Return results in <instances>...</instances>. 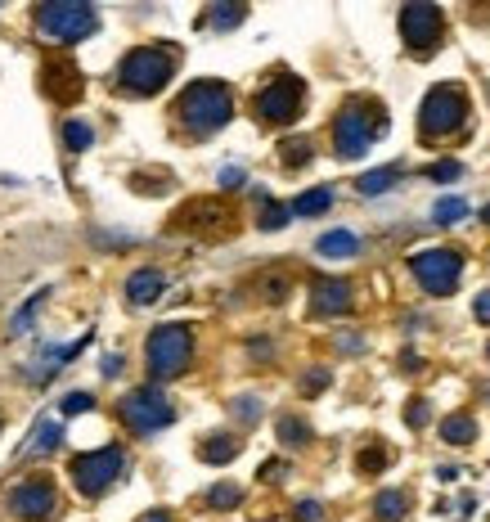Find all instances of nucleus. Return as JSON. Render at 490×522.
Wrapping results in <instances>:
<instances>
[{
    "label": "nucleus",
    "mask_w": 490,
    "mask_h": 522,
    "mask_svg": "<svg viewBox=\"0 0 490 522\" xmlns=\"http://www.w3.org/2000/svg\"><path fill=\"white\" fill-rule=\"evenodd\" d=\"M387 130V118H382V104L373 100H347L338 122H333V144L342 158H360L369 144Z\"/></svg>",
    "instance_id": "nucleus-3"
},
{
    "label": "nucleus",
    "mask_w": 490,
    "mask_h": 522,
    "mask_svg": "<svg viewBox=\"0 0 490 522\" xmlns=\"http://www.w3.org/2000/svg\"><path fill=\"white\" fill-rule=\"evenodd\" d=\"M311 306H315V315H342V311H351V284L347 279H320Z\"/></svg>",
    "instance_id": "nucleus-15"
},
{
    "label": "nucleus",
    "mask_w": 490,
    "mask_h": 522,
    "mask_svg": "<svg viewBox=\"0 0 490 522\" xmlns=\"http://www.w3.org/2000/svg\"><path fill=\"white\" fill-rule=\"evenodd\" d=\"M329 203H333V189H306L288 208H293V217H315V212H329Z\"/></svg>",
    "instance_id": "nucleus-19"
},
{
    "label": "nucleus",
    "mask_w": 490,
    "mask_h": 522,
    "mask_svg": "<svg viewBox=\"0 0 490 522\" xmlns=\"http://www.w3.org/2000/svg\"><path fill=\"white\" fill-rule=\"evenodd\" d=\"M54 446H59V428H54V423H41L27 450H41V455H45V450H54Z\"/></svg>",
    "instance_id": "nucleus-29"
},
{
    "label": "nucleus",
    "mask_w": 490,
    "mask_h": 522,
    "mask_svg": "<svg viewBox=\"0 0 490 522\" xmlns=\"http://www.w3.org/2000/svg\"><path fill=\"white\" fill-rule=\"evenodd\" d=\"M441 27H446V18L437 5H405L400 9V36L414 54H428L441 41Z\"/></svg>",
    "instance_id": "nucleus-11"
},
{
    "label": "nucleus",
    "mask_w": 490,
    "mask_h": 522,
    "mask_svg": "<svg viewBox=\"0 0 490 522\" xmlns=\"http://www.w3.org/2000/svg\"><path fill=\"white\" fill-rule=\"evenodd\" d=\"M9 509L27 522H45L54 509H59V500H54V487H50V482L32 478V482H23V487L9 491Z\"/></svg>",
    "instance_id": "nucleus-13"
},
{
    "label": "nucleus",
    "mask_w": 490,
    "mask_h": 522,
    "mask_svg": "<svg viewBox=\"0 0 490 522\" xmlns=\"http://www.w3.org/2000/svg\"><path fill=\"white\" fill-rule=\"evenodd\" d=\"M356 248H360V239H356L351 230H329V235H320V244H315L320 257H356Z\"/></svg>",
    "instance_id": "nucleus-17"
},
{
    "label": "nucleus",
    "mask_w": 490,
    "mask_h": 522,
    "mask_svg": "<svg viewBox=\"0 0 490 522\" xmlns=\"http://www.w3.org/2000/svg\"><path fill=\"white\" fill-rule=\"evenodd\" d=\"M118 414H122V423L130 432H139V437H149V432H158V428H167L171 419H176V410L167 405V396L158 388H135L122 396V405H118Z\"/></svg>",
    "instance_id": "nucleus-9"
},
{
    "label": "nucleus",
    "mask_w": 490,
    "mask_h": 522,
    "mask_svg": "<svg viewBox=\"0 0 490 522\" xmlns=\"http://www.w3.org/2000/svg\"><path fill=\"white\" fill-rule=\"evenodd\" d=\"M126 297H130V306L158 302V297H162V270H135V275L126 279Z\"/></svg>",
    "instance_id": "nucleus-16"
},
{
    "label": "nucleus",
    "mask_w": 490,
    "mask_h": 522,
    "mask_svg": "<svg viewBox=\"0 0 490 522\" xmlns=\"http://www.w3.org/2000/svg\"><path fill=\"white\" fill-rule=\"evenodd\" d=\"M279 149H283V167H302V162H311V140H283Z\"/></svg>",
    "instance_id": "nucleus-26"
},
{
    "label": "nucleus",
    "mask_w": 490,
    "mask_h": 522,
    "mask_svg": "<svg viewBox=\"0 0 490 522\" xmlns=\"http://www.w3.org/2000/svg\"><path fill=\"white\" fill-rule=\"evenodd\" d=\"M409 270H414V279L423 284V293L446 297V293H455V284H459V275H464V257H459L455 248H423V253L409 257Z\"/></svg>",
    "instance_id": "nucleus-8"
},
{
    "label": "nucleus",
    "mask_w": 490,
    "mask_h": 522,
    "mask_svg": "<svg viewBox=\"0 0 490 522\" xmlns=\"http://www.w3.org/2000/svg\"><path fill=\"white\" fill-rule=\"evenodd\" d=\"M230 113H235V100H230V91H226L221 82H194V86H185V95L176 100V118L185 122V130H194V135L221 130L230 122Z\"/></svg>",
    "instance_id": "nucleus-1"
},
{
    "label": "nucleus",
    "mask_w": 490,
    "mask_h": 522,
    "mask_svg": "<svg viewBox=\"0 0 490 522\" xmlns=\"http://www.w3.org/2000/svg\"><path fill=\"white\" fill-rule=\"evenodd\" d=\"M297 113H302V82H297V77H274V82H265V86L256 91V118H261V122L283 127V122H293Z\"/></svg>",
    "instance_id": "nucleus-10"
},
{
    "label": "nucleus",
    "mask_w": 490,
    "mask_h": 522,
    "mask_svg": "<svg viewBox=\"0 0 490 522\" xmlns=\"http://www.w3.org/2000/svg\"><path fill=\"white\" fill-rule=\"evenodd\" d=\"M279 437H283L288 446H302V441L311 437V428H306L302 419H279Z\"/></svg>",
    "instance_id": "nucleus-28"
},
{
    "label": "nucleus",
    "mask_w": 490,
    "mask_h": 522,
    "mask_svg": "<svg viewBox=\"0 0 490 522\" xmlns=\"http://www.w3.org/2000/svg\"><path fill=\"white\" fill-rule=\"evenodd\" d=\"M144 356H149V374L162 383V379H176L189 356H194V334L185 324H158L144 343Z\"/></svg>",
    "instance_id": "nucleus-4"
},
{
    "label": "nucleus",
    "mask_w": 490,
    "mask_h": 522,
    "mask_svg": "<svg viewBox=\"0 0 490 522\" xmlns=\"http://www.w3.org/2000/svg\"><path fill=\"white\" fill-rule=\"evenodd\" d=\"M91 140H95V130L86 127V122H77V118H72V122H63V144H68V149H77V153H82V149H91Z\"/></svg>",
    "instance_id": "nucleus-25"
},
{
    "label": "nucleus",
    "mask_w": 490,
    "mask_h": 522,
    "mask_svg": "<svg viewBox=\"0 0 490 522\" xmlns=\"http://www.w3.org/2000/svg\"><path fill=\"white\" fill-rule=\"evenodd\" d=\"M95 401L86 396V392H72V396H63V414H86Z\"/></svg>",
    "instance_id": "nucleus-32"
},
{
    "label": "nucleus",
    "mask_w": 490,
    "mask_h": 522,
    "mask_svg": "<svg viewBox=\"0 0 490 522\" xmlns=\"http://www.w3.org/2000/svg\"><path fill=\"white\" fill-rule=\"evenodd\" d=\"M36 27H41L45 41H77V36H91L100 27V14L91 5L59 0V5H41L36 9Z\"/></svg>",
    "instance_id": "nucleus-6"
},
{
    "label": "nucleus",
    "mask_w": 490,
    "mask_h": 522,
    "mask_svg": "<svg viewBox=\"0 0 490 522\" xmlns=\"http://www.w3.org/2000/svg\"><path fill=\"white\" fill-rule=\"evenodd\" d=\"M176 72V54L167 45H135L118 68V82H122L126 95H158Z\"/></svg>",
    "instance_id": "nucleus-2"
},
{
    "label": "nucleus",
    "mask_w": 490,
    "mask_h": 522,
    "mask_svg": "<svg viewBox=\"0 0 490 522\" xmlns=\"http://www.w3.org/2000/svg\"><path fill=\"white\" fill-rule=\"evenodd\" d=\"M482 221H486V226H490V203H486V212H482Z\"/></svg>",
    "instance_id": "nucleus-41"
},
{
    "label": "nucleus",
    "mask_w": 490,
    "mask_h": 522,
    "mask_svg": "<svg viewBox=\"0 0 490 522\" xmlns=\"http://www.w3.org/2000/svg\"><path fill=\"white\" fill-rule=\"evenodd\" d=\"M216 221L226 226L230 212L216 208V203H207V198H198V203H185V208L171 217V230H216Z\"/></svg>",
    "instance_id": "nucleus-14"
},
{
    "label": "nucleus",
    "mask_w": 490,
    "mask_h": 522,
    "mask_svg": "<svg viewBox=\"0 0 490 522\" xmlns=\"http://www.w3.org/2000/svg\"><path fill=\"white\" fill-rule=\"evenodd\" d=\"M41 297H45V293H36V297H32V302H27V306L14 315V334H27V320H32V311L41 306Z\"/></svg>",
    "instance_id": "nucleus-33"
},
{
    "label": "nucleus",
    "mask_w": 490,
    "mask_h": 522,
    "mask_svg": "<svg viewBox=\"0 0 490 522\" xmlns=\"http://www.w3.org/2000/svg\"><path fill=\"white\" fill-rule=\"evenodd\" d=\"M473 311H477V320H482V324H490V293H482V297L473 302Z\"/></svg>",
    "instance_id": "nucleus-38"
},
{
    "label": "nucleus",
    "mask_w": 490,
    "mask_h": 522,
    "mask_svg": "<svg viewBox=\"0 0 490 522\" xmlns=\"http://www.w3.org/2000/svg\"><path fill=\"white\" fill-rule=\"evenodd\" d=\"M432 217H437V226H455V221L468 217V203H464V198H437Z\"/></svg>",
    "instance_id": "nucleus-24"
},
{
    "label": "nucleus",
    "mask_w": 490,
    "mask_h": 522,
    "mask_svg": "<svg viewBox=\"0 0 490 522\" xmlns=\"http://www.w3.org/2000/svg\"><path fill=\"white\" fill-rule=\"evenodd\" d=\"M244 18H247V9H244V5H216V9L207 14V23H212L216 32H230V27H239Z\"/></svg>",
    "instance_id": "nucleus-23"
},
{
    "label": "nucleus",
    "mask_w": 490,
    "mask_h": 522,
    "mask_svg": "<svg viewBox=\"0 0 490 522\" xmlns=\"http://www.w3.org/2000/svg\"><path fill=\"white\" fill-rule=\"evenodd\" d=\"M387 464V450L382 446H373V450H360V473H378Z\"/></svg>",
    "instance_id": "nucleus-31"
},
{
    "label": "nucleus",
    "mask_w": 490,
    "mask_h": 522,
    "mask_svg": "<svg viewBox=\"0 0 490 522\" xmlns=\"http://www.w3.org/2000/svg\"><path fill=\"white\" fill-rule=\"evenodd\" d=\"M396 180H400V167H378V171H365L356 185H360V194H387Z\"/></svg>",
    "instance_id": "nucleus-21"
},
{
    "label": "nucleus",
    "mask_w": 490,
    "mask_h": 522,
    "mask_svg": "<svg viewBox=\"0 0 490 522\" xmlns=\"http://www.w3.org/2000/svg\"><path fill=\"white\" fill-rule=\"evenodd\" d=\"M432 180H459L464 176V167L455 162V158H446V162H432V171H428Z\"/></svg>",
    "instance_id": "nucleus-30"
},
{
    "label": "nucleus",
    "mask_w": 490,
    "mask_h": 522,
    "mask_svg": "<svg viewBox=\"0 0 490 522\" xmlns=\"http://www.w3.org/2000/svg\"><path fill=\"white\" fill-rule=\"evenodd\" d=\"M464 118H468L464 86H432L418 109V130H423V140H441V135H455L464 127Z\"/></svg>",
    "instance_id": "nucleus-5"
},
{
    "label": "nucleus",
    "mask_w": 490,
    "mask_h": 522,
    "mask_svg": "<svg viewBox=\"0 0 490 522\" xmlns=\"http://www.w3.org/2000/svg\"><path fill=\"white\" fill-rule=\"evenodd\" d=\"M428 414H432V410H428V401H414V405L405 410V419H409V428H423V423H428Z\"/></svg>",
    "instance_id": "nucleus-35"
},
{
    "label": "nucleus",
    "mask_w": 490,
    "mask_h": 522,
    "mask_svg": "<svg viewBox=\"0 0 490 522\" xmlns=\"http://www.w3.org/2000/svg\"><path fill=\"white\" fill-rule=\"evenodd\" d=\"M139 522H171V514H162V509H153L149 518H139Z\"/></svg>",
    "instance_id": "nucleus-40"
},
{
    "label": "nucleus",
    "mask_w": 490,
    "mask_h": 522,
    "mask_svg": "<svg viewBox=\"0 0 490 522\" xmlns=\"http://www.w3.org/2000/svg\"><path fill=\"white\" fill-rule=\"evenodd\" d=\"M239 446H244L239 437H226V432H212V437H207V441L198 446V455H203L207 464H230V459L239 455Z\"/></svg>",
    "instance_id": "nucleus-18"
},
{
    "label": "nucleus",
    "mask_w": 490,
    "mask_h": 522,
    "mask_svg": "<svg viewBox=\"0 0 490 522\" xmlns=\"http://www.w3.org/2000/svg\"><path fill=\"white\" fill-rule=\"evenodd\" d=\"M288 217H293V208H283V203H270V198H265V208H261V230H279Z\"/></svg>",
    "instance_id": "nucleus-27"
},
{
    "label": "nucleus",
    "mask_w": 490,
    "mask_h": 522,
    "mask_svg": "<svg viewBox=\"0 0 490 522\" xmlns=\"http://www.w3.org/2000/svg\"><path fill=\"white\" fill-rule=\"evenodd\" d=\"M297 522H320V505H315V500H302V505H297Z\"/></svg>",
    "instance_id": "nucleus-36"
},
{
    "label": "nucleus",
    "mask_w": 490,
    "mask_h": 522,
    "mask_svg": "<svg viewBox=\"0 0 490 522\" xmlns=\"http://www.w3.org/2000/svg\"><path fill=\"white\" fill-rule=\"evenodd\" d=\"M441 437H446L450 446H468V441L477 437V423H473V414H450V419L441 423Z\"/></svg>",
    "instance_id": "nucleus-20"
},
{
    "label": "nucleus",
    "mask_w": 490,
    "mask_h": 522,
    "mask_svg": "<svg viewBox=\"0 0 490 522\" xmlns=\"http://www.w3.org/2000/svg\"><path fill=\"white\" fill-rule=\"evenodd\" d=\"M207 500H212V505H239V487H230V482H226V487H212Z\"/></svg>",
    "instance_id": "nucleus-34"
},
{
    "label": "nucleus",
    "mask_w": 490,
    "mask_h": 522,
    "mask_svg": "<svg viewBox=\"0 0 490 522\" xmlns=\"http://www.w3.org/2000/svg\"><path fill=\"white\" fill-rule=\"evenodd\" d=\"M221 185H226V189L244 185V171H239V167H226V171H221Z\"/></svg>",
    "instance_id": "nucleus-37"
},
{
    "label": "nucleus",
    "mask_w": 490,
    "mask_h": 522,
    "mask_svg": "<svg viewBox=\"0 0 490 522\" xmlns=\"http://www.w3.org/2000/svg\"><path fill=\"white\" fill-rule=\"evenodd\" d=\"M82 91H86V82H82V72H77L72 59H59V54H54V59L41 63V95H45V100H54V104H77Z\"/></svg>",
    "instance_id": "nucleus-12"
},
{
    "label": "nucleus",
    "mask_w": 490,
    "mask_h": 522,
    "mask_svg": "<svg viewBox=\"0 0 490 522\" xmlns=\"http://www.w3.org/2000/svg\"><path fill=\"white\" fill-rule=\"evenodd\" d=\"M122 450L118 446H100V450H86V455H77L72 459V487L82 491V496H104L113 482H118V473H122Z\"/></svg>",
    "instance_id": "nucleus-7"
},
{
    "label": "nucleus",
    "mask_w": 490,
    "mask_h": 522,
    "mask_svg": "<svg viewBox=\"0 0 490 522\" xmlns=\"http://www.w3.org/2000/svg\"><path fill=\"white\" fill-rule=\"evenodd\" d=\"M118 370H122V356H109V361H104V374H109V379H113V374H118Z\"/></svg>",
    "instance_id": "nucleus-39"
},
{
    "label": "nucleus",
    "mask_w": 490,
    "mask_h": 522,
    "mask_svg": "<svg viewBox=\"0 0 490 522\" xmlns=\"http://www.w3.org/2000/svg\"><path fill=\"white\" fill-rule=\"evenodd\" d=\"M373 509H378V522H400L405 518V496L400 491H382L373 500Z\"/></svg>",
    "instance_id": "nucleus-22"
}]
</instances>
